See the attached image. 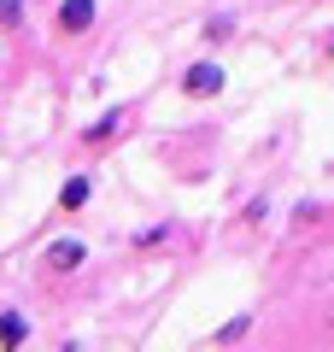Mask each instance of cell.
<instances>
[{
	"instance_id": "cell-1",
	"label": "cell",
	"mask_w": 334,
	"mask_h": 352,
	"mask_svg": "<svg viewBox=\"0 0 334 352\" xmlns=\"http://www.w3.org/2000/svg\"><path fill=\"white\" fill-rule=\"evenodd\" d=\"M41 264H47L53 276H71V270H82V264H88V247H82L76 235H59V241H47Z\"/></svg>"
},
{
	"instance_id": "cell-2",
	"label": "cell",
	"mask_w": 334,
	"mask_h": 352,
	"mask_svg": "<svg viewBox=\"0 0 334 352\" xmlns=\"http://www.w3.org/2000/svg\"><path fill=\"white\" fill-rule=\"evenodd\" d=\"M223 82H229V76H223V65H188L182 71V94H194V100H211V94H223Z\"/></svg>"
},
{
	"instance_id": "cell-3",
	"label": "cell",
	"mask_w": 334,
	"mask_h": 352,
	"mask_svg": "<svg viewBox=\"0 0 334 352\" xmlns=\"http://www.w3.org/2000/svg\"><path fill=\"white\" fill-rule=\"evenodd\" d=\"M94 18H100V0H65L59 6V36H82Z\"/></svg>"
},
{
	"instance_id": "cell-4",
	"label": "cell",
	"mask_w": 334,
	"mask_h": 352,
	"mask_svg": "<svg viewBox=\"0 0 334 352\" xmlns=\"http://www.w3.org/2000/svg\"><path fill=\"white\" fill-rule=\"evenodd\" d=\"M88 194H94V176H82V170H76L71 182L59 188V212H82V206H88Z\"/></svg>"
},
{
	"instance_id": "cell-5",
	"label": "cell",
	"mask_w": 334,
	"mask_h": 352,
	"mask_svg": "<svg viewBox=\"0 0 334 352\" xmlns=\"http://www.w3.org/2000/svg\"><path fill=\"white\" fill-rule=\"evenodd\" d=\"M24 340H30V317H24V311H0V346L18 352Z\"/></svg>"
},
{
	"instance_id": "cell-6",
	"label": "cell",
	"mask_w": 334,
	"mask_h": 352,
	"mask_svg": "<svg viewBox=\"0 0 334 352\" xmlns=\"http://www.w3.org/2000/svg\"><path fill=\"white\" fill-rule=\"evenodd\" d=\"M118 124H124V112H106V118H94V124L82 129V141H88V147H100V141H111V135H118Z\"/></svg>"
},
{
	"instance_id": "cell-7",
	"label": "cell",
	"mask_w": 334,
	"mask_h": 352,
	"mask_svg": "<svg viewBox=\"0 0 334 352\" xmlns=\"http://www.w3.org/2000/svg\"><path fill=\"white\" fill-rule=\"evenodd\" d=\"M247 335H252V317L241 311V317H229V323H223L211 340H217V346H235V340H247Z\"/></svg>"
},
{
	"instance_id": "cell-8",
	"label": "cell",
	"mask_w": 334,
	"mask_h": 352,
	"mask_svg": "<svg viewBox=\"0 0 334 352\" xmlns=\"http://www.w3.org/2000/svg\"><path fill=\"white\" fill-rule=\"evenodd\" d=\"M24 24V0H0V30H18Z\"/></svg>"
},
{
	"instance_id": "cell-9",
	"label": "cell",
	"mask_w": 334,
	"mask_h": 352,
	"mask_svg": "<svg viewBox=\"0 0 334 352\" xmlns=\"http://www.w3.org/2000/svg\"><path fill=\"white\" fill-rule=\"evenodd\" d=\"M164 235H170V229H164V223H153V229H141V235H135V247H159Z\"/></svg>"
}]
</instances>
